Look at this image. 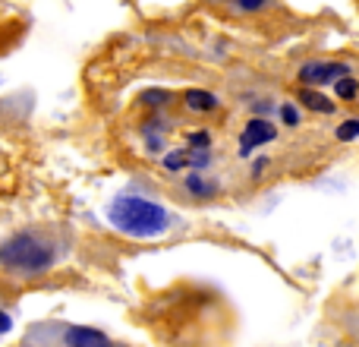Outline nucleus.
Listing matches in <instances>:
<instances>
[{"label": "nucleus", "mask_w": 359, "mask_h": 347, "mask_svg": "<svg viewBox=\"0 0 359 347\" xmlns=\"http://www.w3.org/2000/svg\"><path fill=\"white\" fill-rule=\"evenodd\" d=\"M60 262V243L44 228L16 230L0 243V272L10 278H41Z\"/></svg>", "instance_id": "f257e3e1"}, {"label": "nucleus", "mask_w": 359, "mask_h": 347, "mask_svg": "<svg viewBox=\"0 0 359 347\" xmlns=\"http://www.w3.org/2000/svg\"><path fill=\"white\" fill-rule=\"evenodd\" d=\"M104 218L117 234L133 240H155L170 230V211L145 196H117L104 205Z\"/></svg>", "instance_id": "f03ea898"}, {"label": "nucleus", "mask_w": 359, "mask_h": 347, "mask_svg": "<svg viewBox=\"0 0 359 347\" xmlns=\"http://www.w3.org/2000/svg\"><path fill=\"white\" fill-rule=\"evenodd\" d=\"M353 73V67L350 63H341V60H309L299 67V82H303L306 89H318V86H331L334 79H341V76H350Z\"/></svg>", "instance_id": "7ed1b4c3"}, {"label": "nucleus", "mask_w": 359, "mask_h": 347, "mask_svg": "<svg viewBox=\"0 0 359 347\" xmlns=\"http://www.w3.org/2000/svg\"><path fill=\"white\" fill-rule=\"evenodd\" d=\"M274 139H278V126H274L271 120H265V117L246 120V126H243V133H240V155L249 158L255 149H265Z\"/></svg>", "instance_id": "20e7f679"}, {"label": "nucleus", "mask_w": 359, "mask_h": 347, "mask_svg": "<svg viewBox=\"0 0 359 347\" xmlns=\"http://www.w3.org/2000/svg\"><path fill=\"white\" fill-rule=\"evenodd\" d=\"M107 335L98 329H88V325H67L63 332V347H104Z\"/></svg>", "instance_id": "39448f33"}, {"label": "nucleus", "mask_w": 359, "mask_h": 347, "mask_svg": "<svg viewBox=\"0 0 359 347\" xmlns=\"http://www.w3.org/2000/svg\"><path fill=\"white\" fill-rule=\"evenodd\" d=\"M183 190L189 192L192 199H215L217 190H221V183H217L215 177H208L205 171H189L183 177Z\"/></svg>", "instance_id": "423d86ee"}, {"label": "nucleus", "mask_w": 359, "mask_h": 347, "mask_svg": "<svg viewBox=\"0 0 359 347\" xmlns=\"http://www.w3.org/2000/svg\"><path fill=\"white\" fill-rule=\"evenodd\" d=\"M297 98H299V105L306 107V111H316V114H334L337 111V101L334 98H328V95H322L318 89H299L297 92Z\"/></svg>", "instance_id": "0eeeda50"}, {"label": "nucleus", "mask_w": 359, "mask_h": 347, "mask_svg": "<svg viewBox=\"0 0 359 347\" xmlns=\"http://www.w3.org/2000/svg\"><path fill=\"white\" fill-rule=\"evenodd\" d=\"M183 105L189 107V111H196V114H208V111H215L221 101H217V95L208 92V89H186Z\"/></svg>", "instance_id": "6e6552de"}, {"label": "nucleus", "mask_w": 359, "mask_h": 347, "mask_svg": "<svg viewBox=\"0 0 359 347\" xmlns=\"http://www.w3.org/2000/svg\"><path fill=\"white\" fill-rule=\"evenodd\" d=\"M161 168L170 171V174H180V171H189V149H170L161 155Z\"/></svg>", "instance_id": "1a4fd4ad"}, {"label": "nucleus", "mask_w": 359, "mask_h": 347, "mask_svg": "<svg viewBox=\"0 0 359 347\" xmlns=\"http://www.w3.org/2000/svg\"><path fill=\"white\" fill-rule=\"evenodd\" d=\"M331 86H334V98L347 101V105H353V101L359 98V82L353 79V76H341V79H334Z\"/></svg>", "instance_id": "9d476101"}, {"label": "nucleus", "mask_w": 359, "mask_h": 347, "mask_svg": "<svg viewBox=\"0 0 359 347\" xmlns=\"http://www.w3.org/2000/svg\"><path fill=\"white\" fill-rule=\"evenodd\" d=\"M278 117H280V124L290 126V130H297V126L303 124V114H299V107L290 105V101H284V105L278 107Z\"/></svg>", "instance_id": "9b49d317"}, {"label": "nucleus", "mask_w": 359, "mask_h": 347, "mask_svg": "<svg viewBox=\"0 0 359 347\" xmlns=\"http://www.w3.org/2000/svg\"><path fill=\"white\" fill-rule=\"evenodd\" d=\"M334 136L341 139V143H353V139H359V117H347L334 130Z\"/></svg>", "instance_id": "f8f14e48"}, {"label": "nucleus", "mask_w": 359, "mask_h": 347, "mask_svg": "<svg viewBox=\"0 0 359 347\" xmlns=\"http://www.w3.org/2000/svg\"><path fill=\"white\" fill-rule=\"evenodd\" d=\"M186 149H211V133L208 130L186 133Z\"/></svg>", "instance_id": "ddd939ff"}, {"label": "nucleus", "mask_w": 359, "mask_h": 347, "mask_svg": "<svg viewBox=\"0 0 359 347\" xmlns=\"http://www.w3.org/2000/svg\"><path fill=\"white\" fill-rule=\"evenodd\" d=\"M274 0H230V6L240 13H259V10H268Z\"/></svg>", "instance_id": "4468645a"}, {"label": "nucleus", "mask_w": 359, "mask_h": 347, "mask_svg": "<svg viewBox=\"0 0 359 347\" xmlns=\"http://www.w3.org/2000/svg\"><path fill=\"white\" fill-rule=\"evenodd\" d=\"M170 101V95L168 92H149L145 95V105H158V107H164Z\"/></svg>", "instance_id": "2eb2a0df"}, {"label": "nucleus", "mask_w": 359, "mask_h": 347, "mask_svg": "<svg viewBox=\"0 0 359 347\" xmlns=\"http://www.w3.org/2000/svg\"><path fill=\"white\" fill-rule=\"evenodd\" d=\"M13 332V316L6 310H0V335H10Z\"/></svg>", "instance_id": "dca6fc26"}, {"label": "nucleus", "mask_w": 359, "mask_h": 347, "mask_svg": "<svg viewBox=\"0 0 359 347\" xmlns=\"http://www.w3.org/2000/svg\"><path fill=\"white\" fill-rule=\"evenodd\" d=\"M265 168H268V158H255V162H252V180H259Z\"/></svg>", "instance_id": "f3484780"}, {"label": "nucleus", "mask_w": 359, "mask_h": 347, "mask_svg": "<svg viewBox=\"0 0 359 347\" xmlns=\"http://www.w3.org/2000/svg\"><path fill=\"white\" fill-rule=\"evenodd\" d=\"M104 347H111V344H104Z\"/></svg>", "instance_id": "a211bd4d"}]
</instances>
